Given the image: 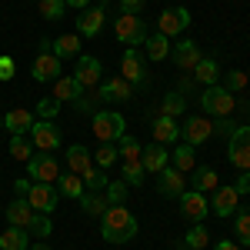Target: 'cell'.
Here are the masks:
<instances>
[{"label": "cell", "instance_id": "44", "mask_svg": "<svg viewBox=\"0 0 250 250\" xmlns=\"http://www.w3.org/2000/svg\"><path fill=\"white\" fill-rule=\"evenodd\" d=\"M124 200H127V184H124V180L107 184V204L114 207V204H124Z\"/></svg>", "mask_w": 250, "mask_h": 250}, {"label": "cell", "instance_id": "25", "mask_svg": "<svg viewBox=\"0 0 250 250\" xmlns=\"http://www.w3.org/2000/svg\"><path fill=\"white\" fill-rule=\"evenodd\" d=\"M30 247V233L23 227H7L0 233V250H27Z\"/></svg>", "mask_w": 250, "mask_h": 250}, {"label": "cell", "instance_id": "40", "mask_svg": "<svg viewBox=\"0 0 250 250\" xmlns=\"http://www.w3.org/2000/svg\"><path fill=\"white\" fill-rule=\"evenodd\" d=\"M233 230H237V237H240V247H250V213H237Z\"/></svg>", "mask_w": 250, "mask_h": 250}, {"label": "cell", "instance_id": "45", "mask_svg": "<svg viewBox=\"0 0 250 250\" xmlns=\"http://www.w3.org/2000/svg\"><path fill=\"white\" fill-rule=\"evenodd\" d=\"M14 74H17V63H14V57H0V80H14Z\"/></svg>", "mask_w": 250, "mask_h": 250}, {"label": "cell", "instance_id": "38", "mask_svg": "<svg viewBox=\"0 0 250 250\" xmlns=\"http://www.w3.org/2000/svg\"><path fill=\"white\" fill-rule=\"evenodd\" d=\"M210 244V237H207V230L200 227V224H193L190 230H187V250H204Z\"/></svg>", "mask_w": 250, "mask_h": 250}, {"label": "cell", "instance_id": "9", "mask_svg": "<svg viewBox=\"0 0 250 250\" xmlns=\"http://www.w3.org/2000/svg\"><path fill=\"white\" fill-rule=\"evenodd\" d=\"M27 173L37 180V184H57L60 177V164L54 154H34L27 160Z\"/></svg>", "mask_w": 250, "mask_h": 250}, {"label": "cell", "instance_id": "10", "mask_svg": "<svg viewBox=\"0 0 250 250\" xmlns=\"http://www.w3.org/2000/svg\"><path fill=\"white\" fill-rule=\"evenodd\" d=\"M187 27H190V10L187 7H170V10H164L160 20H157V34H164L167 40L184 34Z\"/></svg>", "mask_w": 250, "mask_h": 250}, {"label": "cell", "instance_id": "24", "mask_svg": "<svg viewBox=\"0 0 250 250\" xmlns=\"http://www.w3.org/2000/svg\"><path fill=\"white\" fill-rule=\"evenodd\" d=\"M67 164H70V173H77V177H83V173L94 167L90 150H87V147H80V144H74V147L67 150Z\"/></svg>", "mask_w": 250, "mask_h": 250}, {"label": "cell", "instance_id": "32", "mask_svg": "<svg viewBox=\"0 0 250 250\" xmlns=\"http://www.w3.org/2000/svg\"><path fill=\"white\" fill-rule=\"evenodd\" d=\"M144 47H147V57H150V60H167V57H170V47H173V43L164 37V34H154V37L144 40Z\"/></svg>", "mask_w": 250, "mask_h": 250}, {"label": "cell", "instance_id": "15", "mask_svg": "<svg viewBox=\"0 0 250 250\" xmlns=\"http://www.w3.org/2000/svg\"><path fill=\"white\" fill-rule=\"evenodd\" d=\"M97 94H100V100L127 104V100H134V83H127L120 74H114V77H107V83H100V87H97Z\"/></svg>", "mask_w": 250, "mask_h": 250}, {"label": "cell", "instance_id": "20", "mask_svg": "<svg viewBox=\"0 0 250 250\" xmlns=\"http://www.w3.org/2000/svg\"><path fill=\"white\" fill-rule=\"evenodd\" d=\"M140 164H144V173H160L164 167H170V150L164 144H150V147H144Z\"/></svg>", "mask_w": 250, "mask_h": 250}, {"label": "cell", "instance_id": "42", "mask_svg": "<svg viewBox=\"0 0 250 250\" xmlns=\"http://www.w3.org/2000/svg\"><path fill=\"white\" fill-rule=\"evenodd\" d=\"M244 87H247V74H244V70H230V74L224 77V90H230V94L244 90Z\"/></svg>", "mask_w": 250, "mask_h": 250}, {"label": "cell", "instance_id": "46", "mask_svg": "<svg viewBox=\"0 0 250 250\" xmlns=\"http://www.w3.org/2000/svg\"><path fill=\"white\" fill-rule=\"evenodd\" d=\"M147 0H120V14H140Z\"/></svg>", "mask_w": 250, "mask_h": 250}, {"label": "cell", "instance_id": "49", "mask_svg": "<svg viewBox=\"0 0 250 250\" xmlns=\"http://www.w3.org/2000/svg\"><path fill=\"white\" fill-rule=\"evenodd\" d=\"M213 250H240V244H233V240H220Z\"/></svg>", "mask_w": 250, "mask_h": 250}, {"label": "cell", "instance_id": "47", "mask_svg": "<svg viewBox=\"0 0 250 250\" xmlns=\"http://www.w3.org/2000/svg\"><path fill=\"white\" fill-rule=\"evenodd\" d=\"M233 190L240 193V197H244V193H250V170H240L237 184H233Z\"/></svg>", "mask_w": 250, "mask_h": 250}, {"label": "cell", "instance_id": "29", "mask_svg": "<svg viewBox=\"0 0 250 250\" xmlns=\"http://www.w3.org/2000/svg\"><path fill=\"white\" fill-rule=\"evenodd\" d=\"M190 74L200 80L204 87H213V83L220 80V67H217V60H213V57H200V63L193 67Z\"/></svg>", "mask_w": 250, "mask_h": 250}, {"label": "cell", "instance_id": "13", "mask_svg": "<svg viewBox=\"0 0 250 250\" xmlns=\"http://www.w3.org/2000/svg\"><path fill=\"white\" fill-rule=\"evenodd\" d=\"M210 137H213V120H207V117H187V124L180 127V140L190 147L210 140Z\"/></svg>", "mask_w": 250, "mask_h": 250}, {"label": "cell", "instance_id": "22", "mask_svg": "<svg viewBox=\"0 0 250 250\" xmlns=\"http://www.w3.org/2000/svg\"><path fill=\"white\" fill-rule=\"evenodd\" d=\"M30 127H34V114L23 110V107H14V110H7V117H3V130H10V137L30 134Z\"/></svg>", "mask_w": 250, "mask_h": 250}, {"label": "cell", "instance_id": "48", "mask_svg": "<svg viewBox=\"0 0 250 250\" xmlns=\"http://www.w3.org/2000/svg\"><path fill=\"white\" fill-rule=\"evenodd\" d=\"M67 7H74V10H87L90 7V0H63Z\"/></svg>", "mask_w": 250, "mask_h": 250}, {"label": "cell", "instance_id": "33", "mask_svg": "<svg viewBox=\"0 0 250 250\" xmlns=\"http://www.w3.org/2000/svg\"><path fill=\"white\" fill-rule=\"evenodd\" d=\"M184 110H187V97L180 90H173V94H167L160 100V117H180Z\"/></svg>", "mask_w": 250, "mask_h": 250}, {"label": "cell", "instance_id": "5", "mask_svg": "<svg viewBox=\"0 0 250 250\" xmlns=\"http://www.w3.org/2000/svg\"><path fill=\"white\" fill-rule=\"evenodd\" d=\"M30 74H34V80H40V83H50V80L60 77V57L50 50V40H40V50H37V57H34Z\"/></svg>", "mask_w": 250, "mask_h": 250}, {"label": "cell", "instance_id": "19", "mask_svg": "<svg viewBox=\"0 0 250 250\" xmlns=\"http://www.w3.org/2000/svg\"><path fill=\"white\" fill-rule=\"evenodd\" d=\"M160 180H157V190H160V197H180V193L187 190V173H180V170H173V167H164V170L157 173Z\"/></svg>", "mask_w": 250, "mask_h": 250}, {"label": "cell", "instance_id": "35", "mask_svg": "<svg viewBox=\"0 0 250 250\" xmlns=\"http://www.w3.org/2000/svg\"><path fill=\"white\" fill-rule=\"evenodd\" d=\"M117 157H120V150H117L114 144H100V150L94 154V167L97 170H110L117 164Z\"/></svg>", "mask_w": 250, "mask_h": 250}, {"label": "cell", "instance_id": "26", "mask_svg": "<svg viewBox=\"0 0 250 250\" xmlns=\"http://www.w3.org/2000/svg\"><path fill=\"white\" fill-rule=\"evenodd\" d=\"M170 167L180 173H190L193 167H197V154H193L190 144H180L177 150H170Z\"/></svg>", "mask_w": 250, "mask_h": 250}, {"label": "cell", "instance_id": "7", "mask_svg": "<svg viewBox=\"0 0 250 250\" xmlns=\"http://www.w3.org/2000/svg\"><path fill=\"white\" fill-rule=\"evenodd\" d=\"M27 204H30L37 213H47V217H50V213L57 210V204H60V193H57L54 184H37V180H34L30 190H27Z\"/></svg>", "mask_w": 250, "mask_h": 250}, {"label": "cell", "instance_id": "31", "mask_svg": "<svg viewBox=\"0 0 250 250\" xmlns=\"http://www.w3.org/2000/svg\"><path fill=\"white\" fill-rule=\"evenodd\" d=\"M193 190H200V193H210L217 190L220 184H217V170L213 167H193Z\"/></svg>", "mask_w": 250, "mask_h": 250}, {"label": "cell", "instance_id": "21", "mask_svg": "<svg viewBox=\"0 0 250 250\" xmlns=\"http://www.w3.org/2000/svg\"><path fill=\"white\" fill-rule=\"evenodd\" d=\"M237 207H240V193L233 190V187H217V190H213L210 210L217 213V217H230V213H237Z\"/></svg>", "mask_w": 250, "mask_h": 250}, {"label": "cell", "instance_id": "41", "mask_svg": "<svg viewBox=\"0 0 250 250\" xmlns=\"http://www.w3.org/2000/svg\"><path fill=\"white\" fill-rule=\"evenodd\" d=\"M57 110H60V100H57V97H43V100L37 104L40 120H54V117H57Z\"/></svg>", "mask_w": 250, "mask_h": 250}, {"label": "cell", "instance_id": "28", "mask_svg": "<svg viewBox=\"0 0 250 250\" xmlns=\"http://www.w3.org/2000/svg\"><path fill=\"white\" fill-rule=\"evenodd\" d=\"M54 187H57L60 197H70V200H80L83 197V180H80L77 173H60Z\"/></svg>", "mask_w": 250, "mask_h": 250}, {"label": "cell", "instance_id": "43", "mask_svg": "<svg viewBox=\"0 0 250 250\" xmlns=\"http://www.w3.org/2000/svg\"><path fill=\"white\" fill-rule=\"evenodd\" d=\"M50 230H54V227H50V217H47V213H37L27 233H34V237H40V240H43V237H50Z\"/></svg>", "mask_w": 250, "mask_h": 250}, {"label": "cell", "instance_id": "18", "mask_svg": "<svg viewBox=\"0 0 250 250\" xmlns=\"http://www.w3.org/2000/svg\"><path fill=\"white\" fill-rule=\"evenodd\" d=\"M100 60L97 57H77V70H74V80H77L83 90H90V87H100Z\"/></svg>", "mask_w": 250, "mask_h": 250}, {"label": "cell", "instance_id": "16", "mask_svg": "<svg viewBox=\"0 0 250 250\" xmlns=\"http://www.w3.org/2000/svg\"><path fill=\"white\" fill-rule=\"evenodd\" d=\"M3 213H7V224H10V227H23V230H30V224H34V217H37V210L27 204V197H14Z\"/></svg>", "mask_w": 250, "mask_h": 250}, {"label": "cell", "instance_id": "14", "mask_svg": "<svg viewBox=\"0 0 250 250\" xmlns=\"http://www.w3.org/2000/svg\"><path fill=\"white\" fill-rule=\"evenodd\" d=\"M120 77L127 80V83H144L147 80V67H144V57H140V50L137 47H127L124 50V60H120Z\"/></svg>", "mask_w": 250, "mask_h": 250}, {"label": "cell", "instance_id": "27", "mask_svg": "<svg viewBox=\"0 0 250 250\" xmlns=\"http://www.w3.org/2000/svg\"><path fill=\"white\" fill-rule=\"evenodd\" d=\"M54 97H57V100H70V104H77L80 97H83V87H80L74 77H57V80H54Z\"/></svg>", "mask_w": 250, "mask_h": 250}, {"label": "cell", "instance_id": "11", "mask_svg": "<svg viewBox=\"0 0 250 250\" xmlns=\"http://www.w3.org/2000/svg\"><path fill=\"white\" fill-rule=\"evenodd\" d=\"M207 213H210V204H207V197L200 190H184L180 193V217H184V220L200 224Z\"/></svg>", "mask_w": 250, "mask_h": 250}, {"label": "cell", "instance_id": "51", "mask_svg": "<svg viewBox=\"0 0 250 250\" xmlns=\"http://www.w3.org/2000/svg\"><path fill=\"white\" fill-rule=\"evenodd\" d=\"M30 250H50V247H47V244L40 240V244H34V247H30Z\"/></svg>", "mask_w": 250, "mask_h": 250}, {"label": "cell", "instance_id": "2", "mask_svg": "<svg viewBox=\"0 0 250 250\" xmlns=\"http://www.w3.org/2000/svg\"><path fill=\"white\" fill-rule=\"evenodd\" d=\"M90 130H94V137L100 144H114V140H120V137L127 134V120L117 114V110H97Z\"/></svg>", "mask_w": 250, "mask_h": 250}, {"label": "cell", "instance_id": "23", "mask_svg": "<svg viewBox=\"0 0 250 250\" xmlns=\"http://www.w3.org/2000/svg\"><path fill=\"white\" fill-rule=\"evenodd\" d=\"M180 140V127H177V120L173 117H157L154 124V144H177Z\"/></svg>", "mask_w": 250, "mask_h": 250}, {"label": "cell", "instance_id": "52", "mask_svg": "<svg viewBox=\"0 0 250 250\" xmlns=\"http://www.w3.org/2000/svg\"><path fill=\"white\" fill-rule=\"evenodd\" d=\"M0 130H3V117H0Z\"/></svg>", "mask_w": 250, "mask_h": 250}, {"label": "cell", "instance_id": "8", "mask_svg": "<svg viewBox=\"0 0 250 250\" xmlns=\"http://www.w3.org/2000/svg\"><path fill=\"white\" fill-rule=\"evenodd\" d=\"M30 144H34V150H40V154H54L60 147V130L54 127V120H34Z\"/></svg>", "mask_w": 250, "mask_h": 250}, {"label": "cell", "instance_id": "39", "mask_svg": "<svg viewBox=\"0 0 250 250\" xmlns=\"http://www.w3.org/2000/svg\"><path fill=\"white\" fill-rule=\"evenodd\" d=\"M83 180V187H90V190H104L107 187V170H97V167H90V170L80 177Z\"/></svg>", "mask_w": 250, "mask_h": 250}, {"label": "cell", "instance_id": "34", "mask_svg": "<svg viewBox=\"0 0 250 250\" xmlns=\"http://www.w3.org/2000/svg\"><path fill=\"white\" fill-rule=\"evenodd\" d=\"M10 157L20 160V164H27V160L34 157V144H30V137H27V134L10 137Z\"/></svg>", "mask_w": 250, "mask_h": 250}, {"label": "cell", "instance_id": "36", "mask_svg": "<svg viewBox=\"0 0 250 250\" xmlns=\"http://www.w3.org/2000/svg\"><path fill=\"white\" fill-rule=\"evenodd\" d=\"M80 207H83V213H90V217H100V213L107 210L110 204H107V197H97V193H83V197H80Z\"/></svg>", "mask_w": 250, "mask_h": 250}, {"label": "cell", "instance_id": "3", "mask_svg": "<svg viewBox=\"0 0 250 250\" xmlns=\"http://www.w3.org/2000/svg\"><path fill=\"white\" fill-rule=\"evenodd\" d=\"M200 107H204L213 120H224V117H230L233 110H237V100H233L230 90H224L220 83H213V87H207V90H204Z\"/></svg>", "mask_w": 250, "mask_h": 250}, {"label": "cell", "instance_id": "4", "mask_svg": "<svg viewBox=\"0 0 250 250\" xmlns=\"http://www.w3.org/2000/svg\"><path fill=\"white\" fill-rule=\"evenodd\" d=\"M114 34L124 47H144L147 40V23L140 20V14H120L114 20Z\"/></svg>", "mask_w": 250, "mask_h": 250}, {"label": "cell", "instance_id": "17", "mask_svg": "<svg viewBox=\"0 0 250 250\" xmlns=\"http://www.w3.org/2000/svg\"><path fill=\"white\" fill-rule=\"evenodd\" d=\"M170 57H173V63H177L180 70H193L204 54H200V47H197L193 40H177V43L170 47Z\"/></svg>", "mask_w": 250, "mask_h": 250}, {"label": "cell", "instance_id": "37", "mask_svg": "<svg viewBox=\"0 0 250 250\" xmlns=\"http://www.w3.org/2000/svg\"><path fill=\"white\" fill-rule=\"evenodd\" d=\"M37 10H40L43 20H60L63 10H67V3L63 0H37Z\"/></svg>", "mask_w": 250, "mask_h": 250}, {"label": "cell", "instance_id": "50", "mask_svg": "<svg viewBox=\"0 0 250 250\" xmlns=\"http://www.w3.org/2000/svg\"><path fill=\"white\" fill-rule=\"evenodd\" d=\"M27 190H30V184L27 180H17V197H27Z\"/></svg>", "mask_w": 250, "mask_h": 250}, {"label": "cell", "instance_id": "30", "mask_svg": "<svg viewBox=\"0 0 250 250\" xmlns=\"http://www.w3.org/2000/svg\"><path fill=\"white\" fill-rule=\"evenodd\" d=\"M50 50H54L60 60L63 57H80V34H63V37H57L50 43Z\"/></svg>", "mask_w": 250, "mask_h": 250}, {"label": "cell", "instance_id": "1", "mask_svg": "<svg viewBox=\"0 0 250 250\" xmlns=\"http://www.w3.org/2000/svg\"><path fill=\"white\" fill-rule=\"evenodd\" d=\"M100 233L107 244H127L137 237V217L127 210V204H114L100 213Z\"/></svg>", "mask_w": 250, "mask_h": 250}, {"label": "cell", "instance_id": "6", "mask_svg": "<svg viewBox=\"0 0 250 250\" xmlns=\"http://www.w3.org/2000/svg\"><path fill=\"white\" fill-rule=\"evenodd\" d=\"M227 157L237 170H250V124L247 127H233L230 144H227Z\"/></svg>", "mask_w": 250, "mask_h": 250}, {"label": "cell", "instance_id": "12", "mask_svg": "<svg viewBox=\"0 0 250 250\" xmlns=\"http://www.w3.org/2000/svg\"><path fill=\"white\" fill-rule=\"evenodd\" d=\"M104 17H107V3H94V7L80 10L77 34H80V37H97V34L104 30Z\"/></svg>", "mask_w": 250, "mask_h": 250}]
</instances>
